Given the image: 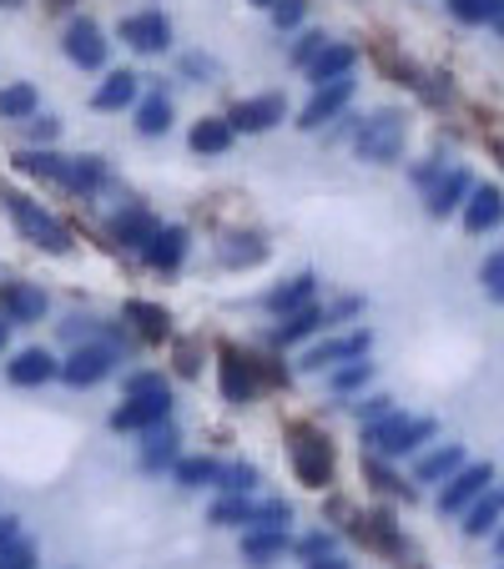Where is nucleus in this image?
<instances>
[{
	"label": "nucleus",
	"instance_id": "f257e3e1",
	"mask_svg": "<svg viewBox=\"0 0 504 569\" xmlns=\"http://www.w3.org/2000/svg\"><path fill=\"white\" fill-rule=\"evenodd\" d=\"M0 207H5V217L15 222L21 242H31V247L46 252V257H71L76 238H71V227L61 222L51 207H40V202L26 197L21 186H0Z\"/></svg>",
	"mask_w": 504,
	"mask_h": 569
},
{
	"label": "nucleus",
	"instance_id": "f03ea898",
	"mask_svg": "<svg viewBox=\"0 0 504 569\" xmlns=\"http://www.w3.org/2000/svg\"><path fill=\"white\" fill-rule=\"evenodd\" d=\"M404 146H409V117L398 107L373 111L353 126V157L369 161V167H394L404 157Z\"/></svg>",
	"mask_w": 504,
	"mask_h": 569
},
{
	"label": "nucleus",
	"instance_id": "7ed1b4c3",
	"mask_svg": "<svg viewBox=\"0 0 504 569\" xmlns=\"http://www.w3.org/2000/svg\"><path fill=\"white\" fill-rule=\"evenodd\" d=\"M434 434H439L434 419H409V413H398V409H388L384 419L363 424V444H369V453H379V459H409V453H419Z\"/></svg>",
	"mask_w": 504,
	"mask_h": 569
},
{
	"label": "nucleus",
	"instance_id": "20e7f679",
	"mask_svg": "<svg viewBox=\"0 0 504 569\" xmlns=\"http://www.w3.org/2000/svg\"><path fill=\"white\" fill-rule=\"evenodd\" d=\"M121 368V348L111 338H92V343H71L67 363H61V384L67 388H96L107 384Z\"/></svg>",
	"mask_w": 504,
	"mask_h": 569
},
{
	"label": "nucleus",
	"instance_id": "39448f33",
	"mask_svg": "<svg viewBox=\"0 0 504 569\" xmlns=\"http://www.w3.org/2000/svg\"><path fill=\"white\" fill-rule=\"evenodd\" d=\"M292 474H298V484L303 489H323V484H333V444L328 434H319V428H292Z\"/></svg>",
	"mask_w": 504,
	"mask_h": 569
},
{
	"label": "nucleus",
	"instance_id": "423d86ee",
	"mask_svg": "<svg viewBox=\"0 0 504 569\" xmlns=\"http://www.w3.org/2000/svg\"><path fill=\"white\" fill-rule=\"evenodd\" d=\"M61 56H67L76 71H101L111 61V40L92 15H71L67 31H61Z\"/></svg>",
	"mask_w": 504,
	"mask_h": 569
},
{
	"label": "nucleus",
	"instance_id": "0eeeda50",
	"mask_svg": "<svg viewBox=\"0 0 504 569\" xmlns=\"http://www.w3.org/2000/svg\"><path fill=\"white\" fill-rule=\"evenodd\" d=\"M117 36H121V46H132L136 56L172 51V21H167L161 11H132V15H121Z\"/></svg>",
	"mask_w": 504,
	"mask_h": 569
},
{
	"label": "nucleus",
	"instance_id": "6e6552de",
	"mask_svg": "<svg viewBox=\"0 0 504 569\" xmlns=\"http://www.w3.org/2000/svg\"><path fill=\"white\" fill-rule=\"evenodd\" d=\"M283 117H288V101H283L278 92L242 96V101H232V111H227V121H232L238 136H263V132H273V126H283Z\"/></svg>",
	"mask_w": 504,
	"mask_h": 569
},
{
	"label": "nucleus",
	"instance_id": "1a4fd4ad",
	"mask_svg": "<svg viewBox=\"0 0 504 569\" xmlns=\"http://www.w3.org/2000/svg\"><path fill=\"white\" fill-rule=\"evenodd\" d=\"M494 484V463H465L459 474H449L439 484V514H465L479 494H490Z\"/></svg>",
	"mask_w": 504,
	"mask_h": 569
},
{
	"label": "nucleus",
	"instance_id": "9d476101",
	"mask_svg": "<svg viewBox=\"0 0 504 569\" xmlns=\"http://www.w3.org/2000/svg\"><path fill=\"white\" fill-rule=\"evenodd\" d=\"M167 419H172V394H142V398L117 403L107 424L117 428V434H146V428L167 424Z\"/></svg>",
	"mask_w": 504,
	"mask_h": 569
},
{
	"label": "nucleus",
	"instance_id": "9b49d317",
	"mask_svg": "<svg viewBox=\"0 0 504 569\" xmlns=\"http://www.w3.org/2000/svg\"><path fill=\"white\" fill-rule=\"evenodd\" d=\"M353 92H359V81H353V76L328 81V86H313V101L298 111V126H303V132H323L328 121H338V117L348 111Z\"/></svg>",
	"mask_w": 504,
	"mask_h": 569
},
{
	"label": "nucleus",
	"instance_id": "f8f14e48",
	"mask_svg": "<svg viewBox=\"0 0 504 569\" xmlns=\"http://www.w3.org/2000/svg\"><path fill=\"white\" fill-rule=\"evenodd\" d=\"M217 388H223V403H232V409L252 403L257 398V363L242 358L238 348H223L217 353Z\"/></svg>",
	"mask_w": 504,
	"mask_h": 569
},
{
	"label": "nucleus",
	"instance_id": "ddd939ff",
	"mask_svg": "<svg viewBox=\"0 0 504 569\" xmlns=\"http://www.w3.org/2000/svg\"><path fill=\"white\" fill-rule=\"evenodd\" d=\"M369 348H373V332L359 328V332H348V338H328V343L303 348L298 368L303 373H328V368H338V363H348V358H369Z\"/></svg>",
	"mask_w": 504,
	"mask_h": 569
},
{
	"label": "nucleus",
	"instance_id": "4468645a",
	"mask_svg": "<svg viewBox=\"0 0 504 569\" xmlns=\"http://www.w3.org/2000/svg\"><path fill=\"white\" fill-rule=\"evenodd\" d=\"M177 459H182V434L172 428V419L157 428H146L142 444H136V469H142V474H172Z\"/></svg>",
	"mask_w": 504,
	"mask_h": 569
},
{
	"label": "nucleus",
	"instance_id": "2eb2a0df",
	"mask_svg": "<svg viewBox=\"0 0 504 569\" xmlns=\"http://www.w3.org/2000/svg\"><path fill=\"white\" fill-rule=\"evenodd\" d=\"M187 252H192V232H187L182 222H161L157 232H152V242L142 247V263L152 267V273H177V267L187 263Z\"/></svg>",
	"mask_w": 504,
	"mask_h": 569
},
{
	"label": "nucleus",
	"instance_id": "dca6fc26",
	"mask_svg": "<svg viewBox=\"0 0 504 569\" xmlns=\"http://www.w3.org/2000/svg\"><path fill=\"white\" fill-rule=\"evenodd\" d=\"M459 217H465L469 238L494 232V227L504 222V192L494 182H475V186H469V197H465V207H459Z\"/></svg>",
	"mask_w": 504,
	"mask_h": 569
},
{
	"label": "nucleus",
	"instance_id": "f3484780",
	"mask_svg": "<svg viewBox=\"0 0 504 569\" xmlns=\"http://www.w3.org/2000/svg\"><path fill=\"white\" fill-rule=\"evenodd\" d=\"M46 288L40 282H0V313L15 323V328H31V323H40L46 318Z\"/></svg>",
	"mask_w": 504,
	"mask_h": 569
},
{
	"label": "nucleus",
	"instance_id": "a211bd4d",
	"mask_svg": "<svg viewBox=\"0 0 504 569\" xmlns=\"http://www.w3.org/2000/svg\"><path fill=\"white\" fill-rule=\"evenodd\" d=\"M51 378H61V358L46 353V348H21L5 363V384L11 388H46Z\"/></svg>",
	"mask_w": 504,
	"mask_h": 569
},
{
	"label": "nucleus",
	"instance_id": "6ab92c4d",
	"mask_svg": "<svg viewBox=\"0 0 504 569\" xmlns=\"http://www.w3.org/2000/svg\"><path fill=\"white\" fill-rule=\"evenodd\" d=\"M308 303H319V273H298V278L263 292L267 318H288V313H298V307H308Z\"/></svg>",
	"mask_w": 504,
	"mask_h": 569
},
{
	"label": "nucleus",
	"instance_id": "aec40b11",
	"mask_svg": "<svg viewBox=\"0 0 504 569\" xmlns=\"http://www.w3.org/2000/svg\"><path fill=\"white\" fill-rule=\"evenodd\" d=\"M469 186H475V177H469L465 167H449V172H444V177H439V182L424 192V213L434 217V222L454 217V213H459V207H465Z\"/></svg>",
	"mask_w": 504,
	"mask_h": 569
},
{
	"label": "nucleus",
	"instance_id": "412c9836",
	"mask_svg": "<svg viewBox=\"0 0 504 569\" xmlns=\"http://www.w3.org/2000/svg\"><path fill=\"white\" fill-rule=\"evenodd\" d=\"M136 101H142V71H132V66L107 71V81L92 92L96 111H132Z\"/></svg>",
	"mask_w": 504,
	"mask_h": 569
},
{
	"label": "nucleus",
	"instance_id": "4be33fe9",
	"mask_svg": "<svg viewBox=\"0 0 504 569\" xmlns=\"http://www.w3.org/2000/svg\"><path fill=\"white\" fill-rule=\"evenodd\" d=\"M111 186V172H107V161L101 157H67V177H61V192H71V197H96V192H107Z\"/></svg>",
	"mask_w": 504,
	"mask_h": 569
},
{
	"label": "nucleus",
	"instance_id": "5701e85b",
	"mask_svg": "<svg viewBox=\"0 0 504 569\" xmlns=\"http://www.w3.org/2000/svg\"><path fill=\"white\" fill-rule=\"evenodd\" d=\"M121 318L132 323L142 343H167V338H172V313H167L161 303H146V298H127Z\"/></svg>",
	"mask_w": 504,
	"mask_h": 569
},
{
	"label": "nucleus",
	"instance_id": "b1692460",
	"mask_svg": "<svg viewBox=\"0 0 504 569\" xmlns=\"http://www.w3.org/2000/svg\"><path fill=\"white\" fill-rule=\"evenodd\" d=\"M288 549H292L288 530H242V544H238V555L248 559L252 569H273Z\"/></svg>",
	"mask_w": 504,
	"mask_h": 569
},
{
	"label": "nucleus",
	"instance_id": "393cba45",
	"mask_svg": "<svg viewBox=\"0 0 504 569\" xmlns=\"http://www.w3.org/2000/svg\"><path fill=\"white\" fill-rule=\"evenodd\" d=\"M353 66H359V51H353V46H344V40H328V46H323V51L308 61L303 76L313 81V86H328V81L353 76Z\"/></svg>",
	"mask_w": 504,
	"mask_h": 569
},
{
	"label": "nucleus",
	"instance_id": "a878e982",
	"mask_svg": "<svg viewBox=\"0 0 504 569\" xmlns=\"http://www.w3.org/2000/svg\"><path fill=\"white\" fill-rule=\"evenodd\" d=\"M132 117H136V136H146V142H157V136H167L172 132V96L161 92V86H152V92L142 96L132 107Z\"/></svg>",
	"mask_w": 504,
	"mask_h": 569
},
{
	"label": "nucleus",
	"instance_id": "bb28decb",
	"mask_svg": "<svg viewBox=\"0 0 504 569\" xmlns=\"http://www.w3.org/2000/svg\"><path fill=\"white\" fill-rule=\"evenodd\" d=\"M157 217L146 213V207H121L117 217H111V242L117 247H132V252H142L146 242H152V232H157Z\"/></svg>",
	"mask_w": 504,
	"mask_h": 569
},
{
	"label": "nucleus",
	"instance_id": "cd10ccee",
	"mask_svg": "<svg viewBox=\"0 0 504 569\" xmlns=\"http://www.w3.org/2000/svg\"><path fill=\"white\" fill-rule=\"evenodd\" d=\"M232 121L227 117H202V121H192V132H187V146L197 152V157H227L232 152Z\"/></svg>",
	"mask_w": 504,
	"mask_h": 569
},
{
	"label": "nucleus",
	"instance_id": "c85d7f7f",
	"mask_svg": "<svg viewBox=\"0 0 504 569\" xmlns=\"http://www.w3.org/2000/svg\"><path fill=\"white\" fill-rule=\"evenodd\" d=\"M323 328H328V313H323L319 303H308V307H298V313H288V318H278V328H273V343L292 348V343H303V338H319Z\"/></svg>",
	"mask_w": 504,
	"mask_h": 569
},
{
	"label": "nucleus",
	"instance_id": "c756f323",
	"mask_svg": "<svg viewBox=\"0 0 504 569\" xmlns=\"http://www.w3.org/2000/svg\"><path fill=\"white\" fill-rule=\"evenodd\" d=\"M465 444H439V449H429L424 459L413 463V484H444L449 474H459L465 469Z\"/></svg>",
	"mask_w": 504,
	"mask_h": 569
},
{
	"label": "nucleus",
	"instance_id": "7c9ffc66",
	"mask_svg": "<svg viewBox=\"0 0 504 569\" xmlns=\"http://www.w3.org/2000/svg\"><path fill=\"white\" fill-rule=\"evenodd\" d=\"M207 524H213V530H252V524H257V499H248V494H223V499L207 509Z\"/></svg>",
	"mask_w": 504,
	"mask_h": 569
},
{
	"label": "nucleus",
	"instance_id": "2f4dec72",
	"mask_svg": "<svg viewBox=\"0 0 504 569\" xmlns=\"http://www.w3.org/2000/svg\"><path fill=\"white\" fill-rule=\"evenodd\" d=\"M217 257H223V267H232V273H238V267H257V263H267V242H263V232H227Z\"/></svg>",
	"mask_w": 504,
	"mask_h": 569
},
{
	"label": "nucleus",
	"instance_id": "473e14b6",
	"mask_svg": "<svg viewBox=\"0 0 504 569\" xmlns=\"http://www.w3.org/2000/svg\"><path fill=\"white\" fill-rule=\"evenodd\" d=\"M15 172L40 177V182L61 186V177H67V157H61V152H51V146H26V152H15Z\"/></svg>",
	"mask_w": 504,
	"mask_h": 569
},
{
	"label": "nucleus",
	"instance_id": "72a5a7b5",
	"mask_svg": "<svg viewBox=\"0 0 504 569\" xmlns=\"http://www.w3.org/2000/svg\"><path fill=\"white\" fill-rule=\"evenodd\" d=\"M36 111H40V92L31 86V81H11V86H0V121H21V126H26Z\"/></svg>",
	"mask_w": 504,
	"mask_h": 569
},
{
	"label": "nucleus",
	"instance_id": "f704fd0d",
	"mask_svg": "<svg viewBox=\"0 0 504 569\" xmlns=\"http://www.w3.org/2000/svg\"><path fill=\"white\" fill-rule=\"evenodd\" d=\"M500 514H504V494H479L475 504L465 509V534L469 540H484V534L500 530Z\"/></svg>",
	"mask_w": 504,
	"mask_h": 569
},
{
	"label": "nucleus",
	"instance_id": "c9c22d12",
	"mask_svg": "<svg viewBox=\"0 0 504 569\" xmlns=\"http://www.w3.org/2000/svg\"><path fill=\"white\" fill-rule=\"evenodd\" d=\"M373 384V363L369 358H348V363H338V368H328V388L338 398L348 394H363V388Z\"/></svg>",
	"mask_w": 504,
	"mask_h": 569
},
{
	"label": "nucleus",
	"instance_id": "e433bc0d",
	"mask_svg": "<svg viewBox=\"0 0 504 569\" xmlns=\"http://www.w3.org/2000/svg\"><path fill=\"white\" fill-rule=\"evenodd\" d=\"M217 474H223V463L217 459H177L172 463V484L177 489H207V484H217Z\"/></svg>",
	"mask_w": 504,
	"mask_h": 569
},
{
	"label": "nucleus",
	"instance_id": "4c0bfd02",
	"mask_svg": "<svg viewBox=\"0 0 504 569\" xmlns=\"http://www.w3.org/2000/svg\"><path fill=\"white\" fill-rule=\"evenodd\" d=\"M444 5L459 26H500L504 21V0H444Z\"/></svg>",
	"mask_w": 504,
	"mask_h": 569
},
{
	"label": "nucleus",
	"instance_id": "58836bf2",
	"mask_svg": "<svg viewBox=\"0 0 504 569\" xmlns=\"http://www.w3.org/2000/svg\"><path fill=\"white\" fill-rule=\"evenodd\" d=\"M177 76L192 81V86H213V81L223 76V61H217V56H207V51H187L182 61H177Z\"/></svg>",
	"mask_w": 504,
	"mask_h": 569
},
{
	"label": "nucleus",
	"instance_id": "ea45409f",
	"mask_svg": "<svg viewBox=\"0 0 504 569\" xmlns=\"http://www.w3.org/2000/svg\"><path fill=\"white\" fill-rule=\"evenodd\" d=\"M121 394H127V398L172 394V384H167V373H161V368H142V373H127V378H121Z\"/></svg>",
	"mask_w": 504,
	"mask_h": 569
},
{
	"label": "nucleus",
	"instance_id": "a19ab883",
	"mask_svg": "<svg viewBox=\"0 0 504 569\" xmlns=\"http://www.w3.org/2000/svg\"><path fill=\"white\" fill-rule=\"evenodd\" d=\"M217 489H223V494H252V489H257V463H223Z\"/></svg>",
	"mask_w": 504,
	"mask_h": 569
},
{
	"label": "nucleus",
	"instance_id": "79ce46f5",
	"mask_svg": "<svg viewBox=\"0 0 504 569\" xmlns=\"http://www.w3.org/2000/svg\"><path fill=\"white\" fill-rule=\"evenodd\" d=\"M359 540L379 544V549H398L394 519H388V514H369V519H359Z\"/></svg>",
	"mask_w": 504,
	"mask_h": 569
},
{
	"label": "nucleus",
	"instance_id": "37998d69",
	"mask_svg": "<svg viewBox=\"0 0 504 569\" xmlns=\"http://www.w3.org/2000/svg\"><path fill=\"white\" fill-rule=\"evenodd\" d=\"M479 282H484V292H490L494 303H504V247L479 263Z\"/></svg>",
	"mask_w": 504,
	"mask_h": 569
},
{
	"label": "nucleus",
	"instance_id": "c03bdc74",
	"mask_svg": "<svg viewBox=\"0 0 504 569\" xmlns=\"http://www.w3.org/2000/svg\"><path fill=\"white\" fill-rule=\"evenodd\" d=\"M333 549H338V540H333L328 530H313V534H303V540L292 544V555L303 559V565H308V559H323V555H333Z\"/></svg>",
	"mask_w": 504,
	"mask_h": 569
},
{
	"label": "nucleus",
	"instance_id": "a18cd8bd",
	"mask_svg": "<svg viewBox=\"0 0 504 569\" xmlns=\"http://www.w3.org/2000/svg\"><path fill=\"white\" fill-rule=\"evenodd\" d=\"M267 11H273V26H278V36H283V31H298V26H303L308 0H273Z\"/></svg>",
	"mask_w": 504,
	"mask_h": 569
},
{
	"label": "nucleus",
	"instance_id": "49530a36",
	"mask_svg": "<svg viewBox=\"0 0 504 569\" xmlns=\"http://www.w3.org/2000/svg\"><path fill=\"white\" fill-rule=\"evenodd\" d=\"M36 565H40V555L31 540H15L0 549V569H36Z\"/></svg>",
	"mask_w": 504,
	"mask_h": 569
},
{
	"label": "nucleus",
	"instance_id": "de8ad7c7",
	"mask_svg": "<svg viewBox=\"0 0 504 569\" xmlns=\"http://www.w3.org/2000/svg\"><path fill=\"white\" fill-rule=\"evenodd\" d=\"M328 40H333L328 31H303V36H298V46H292V66L308 71V61H313V56H319Z\"/></svg>",
	"mask_w": 504,
	"mask_h": 569
},
{
	"label": "nucleus",
	"instance_id": "09e8293b",
	"mask_svg": "<svg viewBox=\"0 0 504 569\" xmlns=\"http://www.w3.org/2000/svg\"><path fill=\"white\" fill-rule=\"evenodd\" d=\"M56 136H61V121H56V117H40V111H36V117L26 121V142L31 146H51Z\"/></svg>",
	"mask_w": 504,
	"mask_h": 569
},
{
	"label": "nucleus",
	"instance_id": "8fccbe9b",
	"mask_svg": "<svg viewBox=\"0 0 504 569\" xmlns=\"http://www.w3.org/2000/svg\"><path fill=\"white\" fill-rule=\"evenodd\" d=\"M388 409H394V398H388V394H369V398L353 403V419H359V428H363V424H373V419H384Z\"/></svg>",
	"mask_w": 504,
	"mask_h": 569
},
{
	"label": "nucleus",
	"instance_id": "3c124183",
	"mask_svg": "<svg viewBox=\"0 0 504 569\" xmlns=\"http://www.w3.org/2000/svg\"><path fill=\"white\" fill-rule=\"evenodd\" d=\"M323 313H328V323L359 318V313H363V298H338V303H328V307H323Z\"/></svg>",
	"mask_w": 504,
	"mask_h": 569
},
{
	"label": "nucleus",
	"instance_id": "603ef678",
	"mask_svg": "<svg viewBox=\"0 0 504 569\" xmlns=\"http://www.w3.org/2000/svg\"><path fill=\"white\" fill-rule=\"evenodd\" d=\"M197 368H202V363H197V348L182 343V348H177V373H182V378H192Z\"/></svg>",
	"mask_w": 504,
	"mask_h": 569
},
{
	"label": "nucleus",
	"instance_id": "864d4df0",
	"mask_svg": "<svg viewBox=\"0 0 504 569\" xmlns=\"http://www.w3.org/2000/svg\"><path fill=\"white\" fill-rule=\"evenodd\" d=\"M15 540H21V519L0 514V549H5V544H15Z\"/></svg>",
	"mask_w": 504,
	"mask_h": 569
},
{
	"label": "nucleus",
	"instance_id": "5fc2aeb1",
	"mask_svg": "<svg viewBox=\"0 0 504 569\" xmlns=\"http://www.w3.org/2000/svg\"><path fill=\"white\" fill-rule=\"evenodd\" d=\"M308 569H353L344 555H323V559H308Z\"/></svg>",
	"mask_w": 504,
	"mask_h": 569
},
{
	"label": "nucleus",
	"instance_id": "6e6d98bb",
	"mask_svg": "<svg viewBox=\"0 0 504 569\" xmlns=\"http://www.w3.org/2000/svg\"><path fill=\"white\" fill-rule=\"evenodd\" d=\"M11 328H15V323L5 318V313H0V353H5V348H11Z\"/></svg>",
	"mask_w": 504,
	"mask_h": 569
},
{
	"label": "nucleus",
	"instance_id": "4d7b16f0",
	"mask_svg": "<svg viewBox=\"0 0 504 569\" xmlns=\"http://www.w3.org/2000/svg\"><path fill=\"white\" fill-rule=\"evenodd\" d=\"M21 5H26V0H0V11H21Z\"/></svg>",
	"mask_w": 504,
	"mask_h": 569
},
{
	"label": "nucleus",
	"instance_id": "13d9d810",
	"mask_svg": "<svg viewBox=\"0 0 504 569\" xmlns=\"http://www.w3.org/2000/svg\"><path fill=\"white\" fill-rule=\"evenodd\" d=\"M51 5H56V11H71V5H76V0H51Z\"/></svg>",
	"mask_w": 504,
	"mask_h": 569
},
{
	"label": "nucleus",
	"instance_id": "bf43d9fd",
	"mask_svg": "<svg viewBox=\"0 0 504 569\" xmlns=\"http://www.w3.org/2000/svg\"><path fill=\"white\" fill-rule=\"evenodd\" d=\"M494 549H500V555H504V530H500V534H494Z\"/></svg>",
	"mask_w": 504,
	"mask_h": 569
},
{
	"label": "nucleus",
	"instance_id": "052dcab7",
	"mask_svg": "<svg viewBox=\"0 0 504 569\" xmlns=\"http://www.w3.org/2000/svg\"><path fill=\"white\" fill-rule=\"evenodd\" d=\"M248 5H257V11H267V5H273V0H248Z\"/></svg>",
	"mask_w": 504,
	"mask_h": 569
},
{
	"label": "nucleus",
	"instance_id": "680f3d73",
	"mask_svg": "<svg viewBox=\"0 0 504 569\" xmlns=\"http://www.w3.org/2000/svg\"><path fill=\"white\" fill-rule=\"evenodd\" d=\"M500 157H504V146H500Z\"/></svg>",
	"mask_w": 504,
	"mask_h": 569
},
{
	"label": "nucleus",
	"instance_id": "e2e57ef3",
	"mask_svg": "<svg viewBox=\"0 0 504 569\" xmlns=\"http://www.w3.org/2000/svg\"><path fill=\"white\" fill-rule=\"evenodd\" d=\"M500 26H504V21H500Z\"/></svg>",
	"mask_w": 504,
	"mask_h": 569
},
{
	"label": "nucleus",
	"instance_id": "0e129e2a",
	"mask_svg": "<svg viewBox=\"0 0 504 569\" xmlns=\"http://www.w3.org/2000/svg\"><path fill=\"white\" fill-rule=\"evenodd\" d=\"M500 494H504V489H500Z\"/></svg>",
	"mask_w": 504,
	"mask_h": 569
},
{
	"label": "nucleus",
	"instance_id": "69168bd1",
	"mask_svg": "<svg viewBox=\"0 0 504 569\" xmlns=\"http://www.w3.org/2000/svg\"><path fill=\"white\" fill-rule=\"evenodd\" d=\"M500 569H504V565H500Z\"/></svg>",
	"mask_w": 504,
	"mask_h": 569
}]
</instances>
